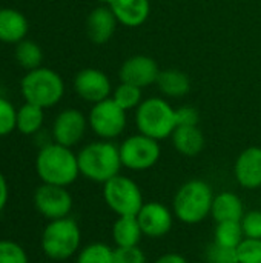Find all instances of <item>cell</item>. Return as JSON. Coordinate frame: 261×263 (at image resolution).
<instances>
[{"label":"cell","mask_w":261,"mask_h":263,"mask_svg":"<svg viewBox=\"0 0 261 263\" xmlns=\"http://www.w3.org/2000/svg\"><path fill=\"white\" fill-rule=\"evenodd\" d=\"M35 171L43 183L68 186L80 176L77 154L55 142L40 148L35 157Z\"/></svg>","instance_id":"obj_1"},{"label":"cell","mask_w":261,"mask_h":263,"mask_svg":"<svg viewBox=\"0 0 261 263\" xmlns=\"http://www.w3.org/2000/svg\"><path fill=\"white\" fill-rule=\"evenodd\" d=\"M80 174L95 183H106L118 176L122 165L120 149L109 140H98L83 146L78 154Z\"/></svg>","instance_id":"obj_2"},{"label":"cell","mask_w":261,"mask_h":263,"mask_svg":"<svg viewBox=\"0 0 261 263\" xmlns=\"http://www.w3.org/2000/svg\"><path fill=\"white\" fill-rule=\"evenodd\" d=\"M20 92L25 102L48 109L62 102L65 96V82L57 71L40 66L26 71L20 80Z\"/></svg>","instance_id":"obj_3"},{"label":"cell","mask_w":261,"mask_h":263,"mask_svg":"<svg viewBox=\"0 0 261 263\" xmlns=\"http://www.w3.org/2000/svg\"><path fill=\"white\" fill-rule=\"evenodd\" d=\"M214 197L212 188L206 182L198 179L189 180L175 193L174 214L183 223H200L211 214Z\"/></svg>","instance_id":"obj_4"},{"label":"cell","mask_w":261,"mask_h":263,"mask_svg":"<svg viewBox=\"0 0 261 263\" xmlns=\"http://www.w3.org/2000/svg\"><path fill=\"white\" fill-rule=\"evenodd\" d=\"M135 125L140 134L155 140L168 139L177 128L175 109L162 97L146 99L135 111Z\"/></svg>","instance_id":"obj_5"},{"label":"cell","mask_w":261,"mask_h":263,"mask_svg":"<svg viewBox=\"0 0 261 263\" xmlns=\"http://www.w3.org/2000/svg\"><path fill=\"white\" fill-rule=\"evenodd\" d=\"M82 234L77 222L71 217L51 220L42 234V250L52 260H66L80 247Z\"/></svg>","instance_id":"obj_6"},{"label":"cell","mask_w":261,"mask_h":263,"mask_svg":"<svg viewBox=\"0 0 261 263\" xmlns=\"http://www.w3.org/2000/svg\"><path fill=\"white\" fill-rule=\"evenodd\" d=\"M103 197L109 210L118 217L137 216L145 203L140 186L132 179L120 174L103 183Z\"/></svg>","instance_id":"obj_7"},{"label":"cell","mask_w":261,"mask_h":263,"mask_svg":"<svg viewBox=\"0 0 261 263\" xmlns=\"http://www.w3.org/2000/svg\"><path fill=\"white\" fill-rule=\"evenodd\" d=\"M118 149L122 165L132 171H145L152 168L162 156L158 140L140 133L125 139Z\"/></svg>","instance_id":"obj_8"},{"label":"cell","mask_w":261,"mask_h":263,"mask_svg":"<svg viewBox=\"0 0 261 263\" xmlns=\"http://www.w3.org/2000/svg\"><path fill=\"white\" fill-rule=\"evenodd\" d=\"M88 123L94 134L102 140H112L126 128V111L109 97L92 105L88 116Z\"/></svg>","instance_id":"obj_9"},{"label":"cell","mask_w":261,"mask_h":263,"mask_svg":"<svg viewBox=\"0 0 261 263\" xmlns=\"http://www.w3.org/2000/svg\"><path fill=\"white\" fill-rule=\"evenodd\" d=\"M35 210L49 220L68 217L72 210V197L66 186L43 183L34 193Z\"/></svg>","instance_id":"obj_10"},{"label":"cell","mask_w":261,"mask_h":263,"mask_svg":"<svg viewBox=\"0 0 261 263\" xmlns=\"http://www.w3.org/2000/svg\"><path fill=\"white\" fill-rule=\"evenodd\" d=\"M86 116L77 108H66L60 111L52 123V139L55 143L72 148L75 146L86 133L88 128Z\"/></svg>","instance_id":"obj_11"},{"label":"cell","mask_w":261,"mask_h":263,"mask_svg":"<svg viewBox=\"0 0 261 263\" xmlns=\"http://www.w3.org/2000/svg\"><path fill=\"white\" fill-rule=\"evenodd\" d=\"M74 91L82 100L95 105L112 96V85L102 69L85 68L74 77Z\"/></svg>","instance_id":"obj_12"},{"label":"cell","mask_w":261,"mask_h":263,"mask_svg":"<svg viewBox=\"0 0 261 263\" xmlns=\"http://www.w3.org/2000/svg\"><path fill=\"white\" fill-rule=\"evenodd\" d=\"M160 74V68L157 62L149 55H132L123 62L118 71L120 82L131 83L138 88H146L157 82Z\"/></svg>","instance_id":"obj_13"},{"label":"cell","mask_w":261,"mask_h":263,"mask_svg":"<svg viewBox=\"0 0 261 263\" xmlns=\"http://www.w3.org/2000/svg\"><path fill=\"white\" fill-rule=\"evenodd\" d=\"M137 220L140 223L143 236L157 239L166 236L172 230L174 216L160 202H148L143 203L140 213L137 214Z\"/></svg>","instance_id":"obj_14"},{"label":"cell","mask_w":261,"mask_h":263,"mask_svg":"<svg viewBox=\"0 0 261 263\" xmlns=\"http://www.w3.org/2000/svg\"><path fill=\"white\" fill-rule=\"evenodd\" d=\"M118 20L108 5H98L86 17V34L88 39L95 45L108 43L115 29Z\"/></svg>","instance_id":"obj_15"},{"label":"cell","mask_w":261,"mask_h":263,"mask_svg":"<svg viewBox=\"0 0 261 263\" xmlns=\"http://www.w3.org/2000/svg\"><path fill=\"white\" fill-rule=\"evenodd\" d=\"M234 174L240 186L246 190H257L261 186V148H246L235 160Z\"/></svg>","instance_id":"obj_16"},{"label":"cell","mask_w":261,"mask_h":263,"mask_svg":"<svg viewBox=\"0 0 261 263\" xmlns=\"http://www.w3.org/2000/svg\"><path fill=\"white\" fill-rule=\"evenodd\" d=\"M29 22L26 15L15 8H0V42L17 45L26 39Z\"/></svg>","instance_id":"obj_17"},{"label":"cell","mask_w":261,"mask_h":263,"mask_svg":"<svg viewBox=\"0 0 261 263\" xmlns=\"http://www.w3.org/2000/svg\"><path fill=\"white\" fill-rule=\"evenodd\" d=\"M108 6L112 9L118 23L126 28L142 26L151 14L149 0H112Z\"/></svg>","instance_id":"obj_18"},{"label":"cell","mask_w":261,"mask_h":263,"mask_svg":"<svg viewBox=\"0 0 261 263\" xmlns=\"http://www.w3.org/2000/svg\"><path fill=\"white\" fill-rule=\"evenodd\" d=\"M171 140L175 151L185 157H195L205 148V136L198 126H177Z\"/></svg>","instance_id":"obj_19"},{"label":"cell","mask_w":261,"mask_h":263,"mask_svg":"<svg viewBox=\"0 0 261 263\" xmlns=\"http://www.w3.org/2000/svg\"><path fill=\"white\" fill-rule=\"evenodd\" d=\"M211 216L214 217V220L217 223H220V222H231V220L242 222V219L245 216L243 202L234 193H229V191L220 193L218 196L214 197Z\"/></svg>","instance_id":"obj_20"},{"label":"cell","mask_w":261,"mask_h":263,"mask_svg":"<svg viewBox=\"0 0 261 263\" xmlns=\"http://www.w3.org/2000/svg\"><path fill=\"white\" fill-rule=\"evenodd\" d=\"M158 91L169 99H180L185 97L191 91V80L189 77L175 68L163 69L158 74V79L155 82Z\"/></svg>","instance_id":"obj_21"},{"label":"cell","mask_w":261,"mask_h":263,"mask_svg":"<svg viewBox=\"0 0 261 263\" xmlns=\"http://www.w3.org/2000/svg\"><path fill=\"white\" fill-rule=\"evenodd\" d=\"M143 231L137 216L118 217L112 227V239L117 247H138Z\"/></svg>","instance_id":"obj_22"},{"label":"cell","mask_w":261,"mask_h":263,"mask_svg":"<svg viewBox=\"0 0 261 263\" xmlns=\"http://www.w3.org/2000/svg\"><path fill=\"white\" fill-rule=\"evenodd\" d=\"M45 123V109L25 102L20 108H17V126L15 129L23 136L37 134Z\"/></svg>","instance_id":"obj_23"},{"label":"cell","mask_w":261,"mask_h":263,"mask_svg":"<svg viewBox=\"0 0 261 263\" xmlns=\"http://www.w3.org/2000/svg\"><path fill=\"white\" fill-rule=\"evenodd\" d=\"M14 57L15 62L26 71L35 69L42 66L43 62V49L42 46L29 39L22 40L20 43L14 45Z\"/></svg>","instance_id":"obj_24"},{"label":"cell","mask_w":261,"mask_h":263,"mask_svg":"<svg viewBox=\"0 0 261 263\" xmlns=\"http://www.w3.org/2000/svg\"><path fill=\"white\" fill-rule=\"evenodd\" d=\"M245 240L242 222H220L217 223L215 233H214V242L229 247V248H238V245Z\"/></svg>","instance_id":"obj_25"},{"label":"cell","mask_w":261,"mask_h":263,"mask_svg":"<svg viewBox=\"0 0 261 263\" xmlns=\"http://www.w3.org/2000/svg\"><path fill=\"white\" fill-rule=\"evenodd\" d=\"M111 99L125 111L138 108V105L143 102L142 100V88L134 86L131 83L120 82V85L115 86V89L112 91Z\"/></svg>","instance_id":"obj_26"},{"label":"cell","mask_w":261,"mask_h":263,"mask_svg":"<svg viewBox=\"0 0 261 263\" xmlns=\"http://www.w3.org/2000/svg\"><path fill=\"white\" fill-rule=\"evenodd\" d=\"M77 263H114V250L105 243H91L78 253Z\"/></svg>","instance_id":"obj_27"},{"label":"cell","mask_w":261,"mask_h":263,"mask_svg":"<svg viewBox=\"0 0 261 263\" xmlns=\"http://www.w3.org/2000/svg\"><path fill=\"white\" fill-rule=\"evenodd\" d=\"M205 259L208 263H237L238 254L237 248H229L212 242L205 250Z\"/></svg>","instance_id":"obj_28"},{"label":"cell","mask_w":261,"mask_h":263,"mask_svg":"<svg viewBox=\"0 0 261 263\" xmlns=\"http://www.w3.org/2000/svg\"><path fill=\"white\" fill-rule=\"evenodd\" d=\"M17 126V108L0 96V137L11 134Z\"/></svg>","instance_id":"obj_29"},{"label":"cell","mask_w":261,"mask_h":263,"mask_svg":"<svg viewBox=\"0 0 261 263\" xmlns=\"http://www.w3.org/2000/svg\"><path fill=\"white\" fill-rule=\"evenodd\" d=\"M238 263H261V239H245L238 248Z\"/></svg>","instance_id":"obj_30"},{"label":"cell","mask_w":261,"mask_h":263,"mask_svg":"<svg viewBox=\"0 0 261 263\" xmlns=\"http://www.w3.org/2000/svg\"><path fill=\"white\" fill-rule=\"evenodd\" d=\"M0 263H28V256L18 243L0 240Z\"/></svg>","instance_id":"obj_31"},{"label":"cell","mask_w":261,"mask_h":263,"mask_svg":"<svg viewBox=\"0 0 261 263\" xmlns=\"http://www.w3.org/2000/svg\"><path fill=\"white\" fill-rule=\"evenodd\" d=\"M242 228L245 239H261V210L245 213Z\"/></svg>","instance_id":"obj_32"},{"label":"cell","mask_w":261,"mask_h":263,"mask_svg":"<svg viewBox=\"0 0 261 263\" xmlns=\"http://www.w3.org/2000/svg\"><path fill=\"white\" fill-rule=\"evenodd\" d=\"M114 263H146V256L138 247H117Z\"/></svg>","instance_id":"obj_33"},{"label":"cell","mask_w":261,"mask_h":263,"mask_svg":"<svg viewBox=\"0 0 261 263\" xmlns=\"http://www.w3.org/2000/svg\"><path fill=\"white\" fill-rule=\"evenodd\" d=\"M175 120H177V126H198V120H200L198 109L191 105L180 106L175 109Z\"/></svg>","instance_id":"obj_34"},{"label":"cell","mask_w":261,"mask_h":263,"mask_svg":"<svg viewBox=\"0 0 261 263\" xmlns=\"http://www.w3.org/2000/svg\"><path fill=\"white\" fill-rule=\"evenodd\" d=\"M154 263H188V260H186L182 254L168 253V254H163L162 257H158Z\"/></svg>","instance_id":"obj_35"},{"label":"cell","mask_w":261,"mask_h":263,"mask_svg":"<svg viewBox=\"0 0 261 263\" xmlns=\"http://www.w3.org/2000/svg\"><path fill=\"white\" fill-rule=\"evenodd\" d=\"M6 203H8V183L5 176L0 173V213L3 211Z\"/></svg>","instance_id":"obj_36"},{"label":"cell","mask_w":261,"mask_h":263,"mask_svg":"<svg viewBox=\"0 0 261 263\" xmlns=\"http://www.w3.org/2000/svg\"><path fill=\"white\" fill-rule=\"evenodd\" d=\"M97 3H100V5H109L112 0H95Z\"/></svg>","instance_id":"obj_37"},{"label":"cell","mask_w":261,"mask_h":263,"mask_svg":"<svg viewBox=\"0 0 261 263\" xmlns=\"http://www.w3.org/2000/svg\"><path fill=\"white\" fill-rule=\"evenodd\" d=\"M237 263H238V262H237Z\"/></svg>","instance_id":"obj_38"}]
</instances>
